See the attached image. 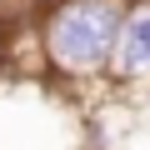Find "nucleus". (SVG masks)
<instances>
[{
  "label": "nucleus",
  "instance_id": "1",
  "mask_svg": "<svg viewBox=\"0 0 150 150\" xmlns=\"http://www.w3.org/2000/svg\"><path fill=\"white\" fill-rule=\"evenodd\" d=\"M120 25H125V0H50L45 10H35L40 70H50L65 85L105 80Z\"/></svg>",
  "mask_w": 150,
  "mask_h": 150
},
{
  "label": "nucleus",
  "instance_id": "2",
  "mask_svg": "<svg viewBox=\"0 0 150 150\" xmlns=\"http://www.w3.org/2000/svg\"><path fill=\"white\" fill-rule=\"evenodd\" d=\"M105 80L115 90L150 85V0L125 10V25H120V40H115V55H110Z\"/></svg>",
  "mask_w": 150,
  "mask_h": 150
},
{
  "label": "nucleus",
  "instance_id": "3",
  "mask_svg": "<svg viewBox=\"0 0 150 150\" xmlns=\"http://www.w3.org/2000/svg\"><path fill=\"white\" fill-rule=\"evenodd\" d=\"M20 5H25V10H45L50 0H20Z\"/></svg>",
  "mask_w": 150,
  "mask_h": 150
}]
</instances>
